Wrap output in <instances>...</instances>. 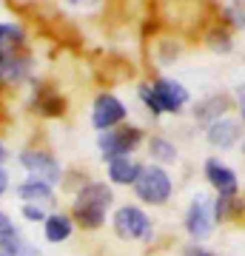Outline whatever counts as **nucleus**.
Masks as SVG:
<instances>
[{
    "label": "nucleus",
    "instance_id": "obj_22",
    "mask_svg": "<svg viewBox=\"0 0 245 256\" xmlns=\"http://www.w3.org/2000/svg\"><path fill=\"white\" fill-rule=\"evenodd\" d=\"M12 234H15V225H12V220L3 214V210H0V239H3V236H12Z\"/></svg>",
    "mask_w": 245,
    "mask_h": 256
},
{
    "label": "nucleus",
    "instance_id": "obj_20",
    "mask_svg": "<svg viewBox=\"0 0 245 256\" xmlns=\"http://www.w3.org/2000/svg\"><path fill=\"white\" fill-rule=\"evenodd\" d=\"M0 256H18V242H15V234L0 239Z\"/></svg>",
    "mask_w": 245,
    "mask_h": 256
},
{
    "label": "nucleus",
    "instance_id": "obj_2",
    "mask_svg": "<svg viewBox=\"0 0 245 256\" xmlns=\"http://www.w3.org/2000/svg\"><path fill=\"white\" fill-rule=\"evenodd\" d=\"M134 191L140 200L151 202V205H163L171 196V180L160 165H143L134 180Z\"/></svg>",
    "mask_w": 245,
    "mask_h": 256
},
{
    "label": "nucleus",
    "instance_id": "obj_9",
    "mask_svg": "<svg viewBox=\"0 0 245 256\" xmlns=\"http://www.w3.org/2000/svg\"><path fill=\"white\" fill-rule=\"evenodd\" d=\"M205 180H208L222 196H234L236 194V174L228 165L219 162V160H208V162H205Z\"/></svg>",
    "mask_w": 245,
    "mask_h": 256
},
{
    "label": "nucleus",
    "instance_id": "obj_21",
    "mask_svg": "<svg viewBox=\"0 0 245 256\" xmlns=\"http://www.w3.org/2000/svg\"><path fill=\"white\" fill-rule=\"evenodd\" d=\"M23 216H26V220H32V222H40V220H46L43 208H37V205H23Z\"/></svg>",
    "mask_w": 245,
    "mask_h": 256
},
{
    "label": "nucleus",
    "instance_id": "obj_11",
    "mask_svg": "<svg viewBox=\"0 0 245 256\" xmlns=\"http://www.w3.org/2000/svg\"><path fill=\"white\" fill-rule=\"evenodd\" d=\"M137 174H140V165L134 160H128V156H117V160H111L109 162V176L114 180L117 185H134Z\"/></svg>",
    "mask_w": 245,
    "mask_h": 256
},
{
    "label": "nucleus",
    "instance_id": "obj_4",
    "mask_svg": "<svg viewBox=\"0 0 245 256\" xmlns=\"http://www.w3.org/2000/svg\"><path fill=\"white\" fill-rule=\"evenodd\" d=\"M114 230L123 239H145L151 234V222H148V216L140 208L126 205V208H120L114 214Z\"/></svg>",
    "mask_w": 245,
    "mask_h": 256
},
{
    "label": "nucleus",
    "instance_id": "obj_19",
    "mask_svg": "<svg viewBox=\"0 0 245 256\" xmlns=\"http://www.w3.org/2000/svg\"><path fill=\"white\" fill-rule=\"evenodd\" d=\"M208 40H211V48H219V52H228L231 48V40H228L225 32H211Z\"/></svg>",
    "mask_w": 245,
    "mask_h": 256
},
{
    "label": "nucleus",
    "instance_id": "obj_7",
    "mask_svg": "<svg viewBox=\"0 0 245 256\" xmlns=\"http://www.w3.org/2000/svg\"><path fill=\"white\" fill-rule=\"evenodd\" d=\"M185 228H188V234L194 239H205L211 234V228H214V210H211L208 200L197 196L191 202L188 216H185Z\"/></svg>",
    "mask_w": 245,
    "mask_h": 256
},
{
    "label": "nucleus",
    "instance_id": "obj_12",
    "mask_svg": "<svg viewBox=\"0 0 245 256\" xmlns=\"http://www.w3.org/2000/svg\"><path fill=\"white\" fill-rule=\"evenodd\" d=\"M20 200L26 202H52V185L40 182V180H29V182H23L18 188Z\"/></svg>",
    "mask_w": 245,
    "mask_h": 256
},
{
    "label": "nucleus",
    "instance_id": "obj_13",
    "mask_svg": "<svg viewBox=\"0 0 245 256\" xmlns=\"http://www.w3.org/2000/svg\"><path fill=\"white\" fill-rule=\"evenodd\" d=\"M72 234V220L63 216V214H57V216H46V239L49 242H63L69 239Z\"/></svg>",
    "mask_w": 245,
    "mask_h": 256
},
{
    "label": "nucleus",
    "instance_id": "obj_25",
    "mask_svg": "<svg viewBox=\"0 0 245 256\" xmlns=\"http://www.w3.org/2000/svg\"><path fill=\"white\" fill-rule=\"evenodd\" d=\"M188 256H214V254H205V250H200V248H197V250H191Z\"/></svg>",
    "mask_w": 245,
    "mask_h": 256
},
{
    "label": "nucleus",
    "instance_id": "obj_8",
    "mask_svg": "<svg viewBox=\"0 0 245 256\" xmlns=\"http://www.w3.org/2000/svg\"><path fill=\"white\" fill-rule=\"evenodd\" d=\"M151 92H154V97L160 100L163 111H180L182 106L188 102V92L174 80H157L154 86H151Z\"/></svg>",
    "mask_w": 245,
    "mask_h": 256
},
{
    "label": "nucleus",
    "instance_id": "obj_15",
    "mask_svg": "<svg viewBox=\"0 0 245 256\" xmlns=\"http://www.w3.org/2000/svg\"><path fill=\"white\" fill-rule=\"evenodd\" d=\"M228 108V100L225 97H211L208 102H202L200 108H197V120H202V122H208V120H222V114H225Z\"/></svg>",
    "mask_w": 245,
    "mask_h": 256
},
{
    "label": "nucleus",
    "instance_id": "obj_14",
    "mask_svg": "<svg viewBox=\"0 0 245 256\" xmlns=\"http://www.w3.org/2000/svg\"><path fill=\"white\" fill-rule=\"evenodd\" d=\"M23 43V32L12 23H0V54H12Z\"/></svg>",
    "mask_w": 245,
    "mask_h": 256
},
{
    "label": "nucleus",
    "instance_id": "obj_24",
    "mask_svg": "<svg viewBox=\"0 0 245 256\" xmlns=\"http://www.w3.org/2000/svg\"><path fill=\"white\" fill-rule=\"evenodd\" d=\"M239 106H242V120H245V92L239 88Z\"/></svg>",
    "mask_w": 245,
    "mask_h": 256
},
{
    "label": "nucleus",
    "instance_id": "obj_23",
    "mask_svg": "<svg viewBox=\"0 0 245 256\" xmlns=\"http://www.w3.org/2000/svg\"><path fill=\"white\" fill-rule=\"evenodd\" d=\"M6 185H9V180H6V171H3V168H0V194L6 191Z\"/></svg>",
    "mask_w": 245,
    "mask_h": 256
},
{
    "label": "nucleus",
    "instance_id": "obj_17",
    "mask_svg": "<svg viewBox=\"0 0 245 256\" xmlns=\"http://www.w3.org/2000/svg\"><path fill=\"white\" fill-rule=\"evenodd\" d=\"M148 148H151V156H157L160 162H174V160H177V148H174L171 142H165L163 137H154Z\"/></svg>",
    "mask_w": 245,
    "mask_h": 256
},
{
    "label": "nucleus",
    "instance_id": "obj_16",
    "mask_svg": "<svg viewBox=\"0 0 245 256\" xmlns=\"http://www.w3.org/2000/svg\"><path fill=\"white\" fill-rule=\"evenodd\" d=\"M37 108L43 111V114H49V117H57V114H63L66 102L60 94L55 92H40V97H37Z\"/></svg>",
    "mask_w": 245,
    "mask_h": 256
},
{
    "label": "nucleus",
    "instance_id": "obj_18",
    "mask_svg": "<svg viewBox=\"0 0 245 256\" xmlns=\"http://www.w3.org/2000/svg\"><path fill=\"white\" fill-rule=\"evenodd\" d=\"M140 97H143V102L151 108V114H163V106H160V100L154 97L151 86H143V88H140Z\"/></svg>",
    "mask_w": 245,
    "mask_h": 256
},
{
    "label": "nucleus",
    "instance_id": "obj_10",
    "mask_svg": "<svg viewBox=\"0 0 245 256\" xmlns=\"http://www.w3.org/2000/svg\"><path fill=\"white\" fill-rule=\"evenodd\" d=\"M239 140V122L236 120H217L208 128V142L217 148H231Z\"/></svg>",
    "mask_w": 245,
    "mask_h": 256
},
{
    "label": "nucleus",
    "instance_id": "obj_5",
    "mask_svg": "<svg viewBox=\"0 0 245 256\" xmlns=\"http://www.w3.org/2000/svg\"><path fill=\"white\" fill-rule=\"evenodd\" d=\"M20 160L32 171V180H40L46 185H52L60 180V165L55 162V156H49L46 151H23Z\"/></svg>",
    "mask_w": 245,
    "mask_h": 256
},
{
    "label": "nucleus",
    "instance_id": "obj_3",
    "mask_svg": "<svg viewBox=\"0 0 245 256\" xmlns=\"http://www.w3.org/2000/svg\"><path fill=\"white\" fill-rule=\"evenodd\" d=\"M143 140V131L140 128H120V131H106L100 134V151L106 160H117V156H128V151H134Z\"/></svg>",
    "mask_w": 245,
    "mask_h": 256
},
{
    "label": "nucleus",
    "instance_id": "obj_6",
    "mask_svg": "<svg viewBox=\"0 0 245 256\" xmlns=\"http://www.w3.org/2000/svg\"><path fill=\"white\" fill-rule=\"evenodd\" d=\"M123 117H126V108H123V102H120L114 94H100V97L94 100V114H91V122L100 128V131H109V128L117 126Z\"/></svg>",
    "mask_w": 245,
    "mask_h": 256
},
{
    "label": "nucleus",
    "instance_id": "obj_1",
    "mask_svg": "<svg viewBox=\"0 0 245 256\" xmlns=\"http://www.w3.org/2000/svg\"><path fill=\"white\" fill-rule=\"evenodd\" d=\"M109 205H111V191L100 182H91L77 194V202H74V220L80 222L83 228H100L103 220H106Z\"/></svg>",
    "mask_w": 245,
    "mask_h": 256
},
{
    "label": "nucleus",
    "instance_id": "obj_26",
    "mask_svg": "<svg viewBox=\"0 0 245 256\" xmlns=\"http://www.w3.org/2000/svg\"><path fill=\"white\" fill-rule=\"evenodd\" d=\"M6 160V148H3V142H0V162Z\"/></svg>",
    "mask_w": 245,
    "mask_h": 256
}]
</instances>
